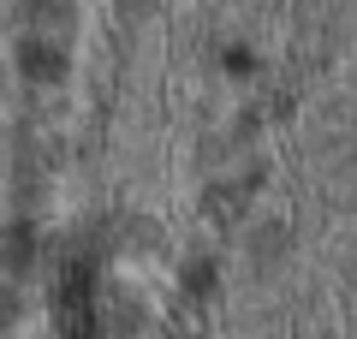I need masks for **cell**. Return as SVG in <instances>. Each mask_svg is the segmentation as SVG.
<instances>
[{
    "label": "cell",
    "instance_id": "obj_3",
    "mask_svg": "<svg viewBox=\"0 0 357 339\" xmlns=\"http://www.w3.org/2000/svg\"><path fill=\"white\" fill-rule=\"evenodd\" d=\"M286 250H292V226H286V220H268V226L250 232V262L256 268H274Z\"/></svg>",
    "mask_w": 357,
    "mask_h": 339
},
{
    "label": "cell",
    "instance_id": "obj_4",
    "mask_svg": "<svg viewBox=\"0 0 357 339\" xmlns=\"http://www.w3.org/2000/svg\"><path fill=\"white\" fill-rule=\"evenodd\" d=\"M178 286L191 292V298H208V292H215V262H208V256H191V262H185V280H178Z\"/></svg>",
    "mask_w": 357,
    "mask_h": 339
},
{
    "label": "cell",
    "instance_id": "obj_2",
    "mask_svg": "<svg viewBox=\"0 0 357 339\" xmlns=\"http://www.w3.org/2000/svg\"><path fill=\"white\" fill-rule=\"evenodd\" d=\"M18 72L30 84H60L66 77V48L60 42H42V36H24L18 42Z\"/></svg>",
    "mask_w": 357,
    "mask_h": 339
},
{
    "label": "cell",
    "instance_id": "obj_1",
    "mask_svg": "<svg viewBox=\"0 0 357 339\" xmlns=\"http://www.w3.org/2000/svg\"><path fill=\"white\" fill-rule=\"evenodd\" d=\"M256 185H262V173H256V167H244V173H220L215 185H208V197H203V209L215 214V220H238V214L250 209V197H256Z\"/></svg>",
    "mask_w": 357,
    "mask_h": 339
}]
</instances>
